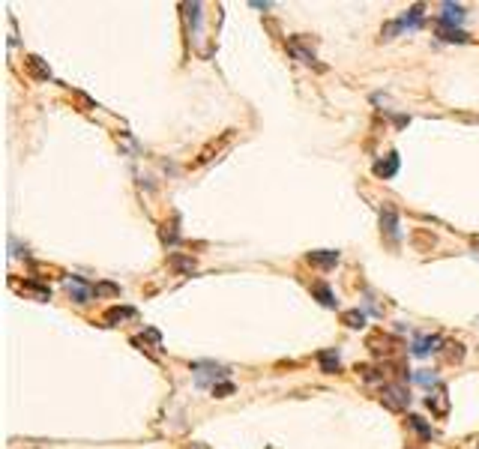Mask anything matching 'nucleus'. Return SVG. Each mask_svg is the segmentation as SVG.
<instances>
[{"label": "nucleus", "mask_w": 479, "mask_h": 449, "mask_svg": "<svg viewBox=\"0 0 479 449\" xmlns=\"http://www.w3.org/2000/svg\"><path fill=\"white\" fill-rule=\"evenodd\" d=\"M168 264H171L174 269H180V273H192V269H195L192 258H180V255H171V261H168Z\"/></svg>", "instance_id": "nucleus-14"}, {"label": "nucleus", "mask_w": 479, "mask_h": 449, "mask_svg": "<svg viewBox=\"0 0 479 449\" xmlns=\"http://www.w3.org/2000/svg\"><path fill=\"white\" fill-rule=\"evenodd\" d=\"M381 402L389 407V411H405V407L411 404V395H407V389L402 384H389L381 389Z\"/></svg>", "instance_id": "nucleus-1"}, {"label": "nucleus", "mask_w": 479, "mask_h": 449, "mask_svg": "<svg viewBox=\"0 0 479 449\" xmlns=\"http://www.w3.org/2000/svg\"><path fill=\"white\" fill-rule=\"evenodd\" d=\"M381 231H386V237L393 239V243L398 239V216L389 204H384V210H381Z\"/></svg>", "instance_id": "nucleus-3"}, {"label": "nucleus", "mask_w": 479, "mask_h": 449, "mask_svg": "<svg viewBox=\"0 0 479 449\" xmlns=\"http://www.w3.org/2000/svg\"><path fill=\"white\" fill-rule=\"evenodd\" d=\"M407 419H411V425L416 428L419 434H423V441H432V437H434V432H432V428H428V425H425L419 416H407Z\"/></svg>", "instance_id": "nucleus-16"}, {"label": "nucleus", "mask_w": 479, "mask_h": 449, "mask_svg": "<svg viewBox=\"0 0 479 449\" xmlns=\"http://www.w3.org/2000/svg\"><path fill=\"white\" fill-rule=\"evenodd\" d=\"M288 48H291V54H294V57H299V60H303V63H308V66H317V60H315V52H303V48H299V42H297V39H291V45H288Z\"/></svg>", "instance_id": "nucleus-12"}, {"label": "nucleus", "mask_w": 479, "mask_h": 449, "mask_svg": "<svg viewBox=\"0 0 479 449\" xmlns=\"http://www.w3.org/2000/svg\"><path fill=\"white\" fill-rule=\"evenodd\" d=\"M437 345H441V338H437V336L416 338V342H414V354H416V356H425L428 351H437Z\"/></svg>", "instance_id": "nucleus-9"}, {"label": "nucleus", "mask_w": 479, "mask_h": 449, "mask_svg": "<svg viewBox=\"0 0 479 449\" xmlns=\"http://www.w3.org/2000/svg\"><path fill=\"white\" fill-rule=\"evenodd\" d=\"M437 33H441V39H446V42H467V33L462 27H449V24L437 22Z\"/></svg>", "instance_id": "nucleus-7"}, {"label": "nucleus", "mask_w": 479, "mask_h": 449, "mask_svg": "<svg viewBox=\"0 0 479 449\" xmlns=\"http://www.w3.org/2000/svg\"><path fill=\"white\" fill-rule=\"evenodd\" d=\"M66 291H69V297H72L75 303H90V297L96 294V285L84 282L81 276H72V278H66Z\"/></svg>", "instance_id": "nucleus-2"}, {"label": "nucleus", "mask_w": 479, "mask_h": 449, "mask_svg": "<svg viewBox=\"0 0 479 449\" xmlns=\"http://www.w3.org/2000/svg\"><path fill=\"white\" fill-rule=\"evenodd\" d=\"M342 321H345L347 326L359 329V326H366V315H363V312H345V315H342Z\"/></svg>", "instance_id": "nucleus-15"}, {"label": "nucleus", "mask_w": 479, "mask_h": 449, "mask_svg": "<svg viewBox=\"0 0 479 449\" xmlns=\"http://www.w3.org/2000/svg\"><path fill=\"white\" fill-rule=\"evenodd\" d=\"M306 261L327 269V267H336V264H338V252H308Z\"/></svg>", "instance_id": "nucleus-6"}, {"label": "nucleus", "mask_w": 479, "mask_h": 449, "mask_svg": "<svg viewBox=\"0 0 479 449\" xmlns=\"http://www.w3.org/2000/svg\"><path fill=\"white\" fill-rule=\"evenodd\" d=\"M234 393V384H213V395L216 398H228Z\"/></svg>", "instance_id": "nucleus-17"}, {"label": "nucleus", "mask_w": 479, "mask_h": 449, "mask_svg": "<svg viewBox=\"0 0 479 449\" xmlns=\"http://www.w3.org/2000/svg\"><path fill=\"white\" fill-rule=\"evenodd\" d=\"M126 317H135V308H108L105 312V321L108 324H117V321H126Z\"/></svg>", "instance_id": "nucleus-10"}, {"label": "nucleus", "mask_w": 479, "mask_h": 449, "mask_svg": "<svg viewBox=\"0 0 479 449\" xmlns=\"http://www.w3.org/2000/svg\"><path fill=\"white\" fill-rule=\"evenodd\" d=\"M312 294L321 299L324 306H336V297H333V291H329L327 285H312Z\"/></svg>", "instance_id": "nucleus-13"}, {"label": "nucleus", "mask_w": 479, "mask_h": 449, "mask_svg": "<svg viewBox=\"0 0 479 449\" xmlns=\"http://www.w3.org/2000/svg\"><path fill=\"white\" fill-rule=\"evenodd\" d=\"M464 18V9L462 6H453V3H443V15H441V24H449L455 27L458 22Z\"/></svg>", "instance_id": "nucleus-8"}, {"label": "nucleus", "mask_w": 479, "mask_h": 449, "mask_svg": "<svg viewBox=\"0 0 479 449\" xmlns=\"http://www.w3.org/2000/svg\"><path fill=\"white\" fill-rule=\"evenodd\" d=\"M317 363H321V372H327V375H336L338 368H342L336 351H321V354H317Z\"/></svg>", "instance_id": "nucleus-5"}, {"label": "nucleus", "mask_w": 479, "mask_h": 449, "mask_svg": "<svg viewBox=\"0 0 479 449\" xmlns=\"http://www.w3.org/2000/svg\"><path fill=\"white\" fill-rule=\"evenodd\" d=\"M27 66H30V72H33L36 78H52V69L42 66V60H39L36 54H30V57H27Z\"/></svg>", "instance_id": "nucleus-11"}, {"label": "nucleus", "mask_w": 479, "mask_h": 449, "mask_svg": "<svg viewBox=\"0 0 479 449\" xmlns=\"http://www.w3.org/2000/svg\"><path fill=\"white\" fill-rule=\"evenodd\" d=\"M375 174H377V177H384V180L395 177V174H398V156H395V153H389L386 159H381V162H375Z\"/></svg>", "instance_id": "nucleus-4"}]
</instances>
